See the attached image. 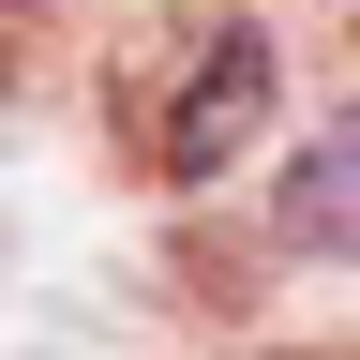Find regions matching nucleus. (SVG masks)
Listing matches in <instances>:
<instances>
[{"label":"nucleus","instance_id":"nucleus-2","mask_svg":"<svg viewBox=\"0 0 360 360\" xmlns=\"http://www.w3.org/2000/svg\"><path fill=\"white\" fill-rule=\"evenodd\" d=\"M270 225H285V255H330V270L360 255V105H330L300 135V165L270 180Z\"/></svg>","mask_w":360,"mask_h":360},{"label":"nucleus","instance_id":"nucleus-3","mask_svg":"<svg viewBox=\"0 0 360 360\" xmlns=\"http://www.w3.org/2000/svg\"><path fill=\"white\" fill-rule=\"evenodd\" d=\"M15 15H30V0H0V30H15Z\"/></svg>","mask_w":360,"mask_h":360},{"label":"nucleus","instance_id":"nucleus-1","mask_svg":"<svg viewBox=\"0 0 360 360\" xmlns=\"http://www.w3.org/2000/svg\"><path fill=\"white\" fill-rule=\"evenodd\" d=\"M255 120H270V30L255 15H225L195 45V75H180V105H165V180L195 195V180H225L255 150Z\"/></svg>","mask_w":360,"mask_h":360},{"label":"nucleus","instance_id":"nucleus-4","mask_svg":"<svg viewBox=\"0 0 360 360\" xmlns=\"http://www.w3.org/2000/svg\"><path fill=\"white\" fill-rule=\"evenodd\" d=\"M300 360H345V345H300Z\"/></svg>","mask_w":360,"mask_h":360}]
</instances>
